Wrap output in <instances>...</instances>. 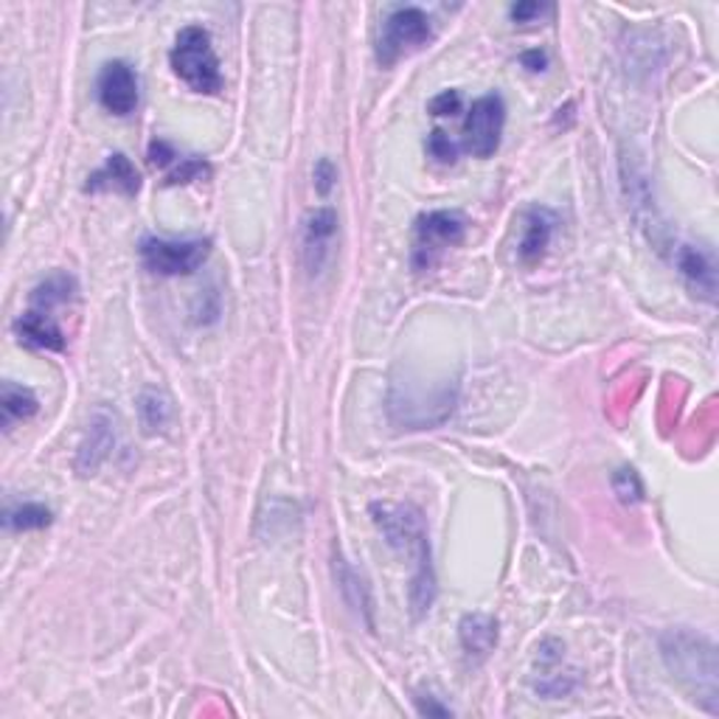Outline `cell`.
<instances>
[{
    "label": "cell",
    "instance_id": "obj_1",
    "mask_svg": "<svg viewBox=\"0 0 719 719\" xmlns=\"http://www.w3.org/2000/svg\"><path fill=\"white\" fill-rule=\"evenodd\" d=\"M372 517L388 546L413 559L411 607L416 616H424L436 598V571H433L431 537L424 528L422 512L408 503H372Z\"/></svg>",
    "mask_w": 719,
    "mask_h": 719
},
{
    "label": "cell",
    "instance_id": "obj_2",
    "mask_svg": "<svg viewBox=\"0 0 719 719\" xmlns=\"http://www.w3.org/2000/svg\"><path fill=\"white\" fill-rule=\"evenodd\" d=\"M663 658L666 666L681 683L697 694L694 700L703 703L711 714H717V652L714 643L692 632H672L663 641Z\"/></svg>",
    "mask_w": 719,
    "mask_h": 719
},
{
    "label": "cell",
    "instance_id": "obj_3",
    "mask_svg": "<svg viewBox=\"0 0 719 719\" xmlns=\"http://www.w3.org/2000/svg\"><path fill=\"white\" fill-rule=\"evenodd\" d=\"M169 59H172V68L180 77V82H186L194 93L214 96V93L222 90V73H219L212 34L203 26L183 28L178 39H174Z\"/></svg>",
    "mask_w": 719,
    "mask_h": 719
},
{
    "label": "cell",
    "instance_id": "obj_4",
    "mask_svg": "<svg viewBox=\"0 0 719 719\" xmlns=\"http://www.w3.org/2000/svg\"><path fill=\"white\" fill-rule=\"evenodd\" d=\"M431 37V18H427L422 9H397V12L388 14V20L383 23V34H379L377 43V59L383 65L399 62L402 57H408V54L419 52L422 45H427Z\"/></svg>",
    "mask_w": 719,
    "mask_h": 719
},
{
    "label": "cell",
    "instance_id": "obj_5",
    "mask_svg": "<svg viewBox=\"0 0 719 719\" xmlns=\"http://www.w3.org/2000/svg\"><path fill=\"white\" fill-rule=\"evenodd\" d=\"M212 253L208 239H158L147 237L141 242V262L149 273L158 276H192L199 264L206 262Z\"/></svg>",
    "mask_w": 719,
    "mask_h": 719
},
{
    "label": "cell",
    "instance_id": "obj_6",
    "mask_svg": "<svg viewBox=\"0 0 719 719\" xmlns=\"http://www.w3.org/2000/svg\"><path fill=\"white\" fill-rule=\"evenodd\" d=\"M464 233H467V219L458 212L422 214L413 231V267L431 270L447 248L461 242Z\"/></svg>",
    "mask_w": 719,
    "mask_h": 719
},
{
    "label": "cell",
    "instance_id": "obj_7",
    "mask_svg": "<svg viewBox=\"0 0 719 719\" xmlns=\"http://www.w3.org/2000/svg\"><path fill=\"white\" fill-rule=\"evenodd\" d=\"M503 124H506V104L501 93H487L476 99L464 122V149L472 158H492L501 147Z\"/></svg>",
    "mask_w": 719,
    "mask_h": 719
},
{
    "label": "cell",
    "instance_id": "obj_8",
    "mask_svg": "<svg viewBox=\"0 0 719 719\" xmlns=\"http://www.w3.org/2000/svg\"><path fill=\"white\" fill-rule=\"evenodd\" d=\"M99 102L113 116H129L138 107V73L124 59H113L102 68L96 82Z\"/></svg>",
    "mask_w": 719,
    "mask_h": 719
},
{
    "label": "cell",
    "instance_id": "obj_9",
    "mask_svg": "<svg viewBox=\"0 0 719 719\" xmlns=\"http://www.w3.org/2000/svg\"><path fill=\"white\" fill-rule=\"evenodd\" d=\"M149 163L163 172V183L169 186H183V183H194L212 174L206 158L199 155H183L169 141H152L149 144Z\"/></svg>",
    "mask_w": 719,
    "mask_h": 719
},
{
    "label": "cell",
    "instance_id": "obj_10",
    "mask_svg": "<svg viewBox=\"0 0 719 719\" xmlns=\"http://www.w3.org/2000/svg\"><path fill=\"white\" fill-rule=\"evenodd\" d=\"M674 267L681 270V276L694 289V296L714 301V293H717V264H714L711 251H706L700 244H677Z\"/></svg>",
    "mask_w": 719,
    "mask_h": 719
},
{
    "label": "cell",
    "instance_id": "obj_11",
    "mask_svg": "<svg viewBox=\"0 0 719 719\" xmlns=\"http://www.w3.org/2000/svg\"><path fill=\"white\" fill-rule=\"evenodd\" d=\"M141 189V174L138 169L133 167L124 152L110 155L107 163H104L99 172H93L84 183V192L99 194V192H116V194H127V197H135Z\"/></svg>",
    "mask_w": 719,
    "mask_h": 719
},
{
    "label": "cell",
    "instance_id": "obj_12",
    "mask_svg": "<svg viewBox=\"0 0 719 719\" xmlns=\"http://www.w3.org/2000/svg\"><path fill=\"white\" fill-rule=\"evenodd\" d=\"M14 334L18 341L28 349H45V352H62L65 349V332L57 327L52 312L43 309H28L14 321Z\"/></svg>",
    "mask_w": 719,
    "mask_h": 719
},
{
    "label": "cell",
    "instance_id": "obj_13",
    "mask_svg": "<svg viewBox=\"0 0 719 719\" xmlns=\"http://www.w3.org/2000/svg\"><path fill=\"white\" fill-rule=\"evenodd\" d=\"M334 233H338V214L332 208H318L304 222V253H307V264L312 273L327 262Z\"/></svg>",
    "mask_w": 719,
    "mask_h": 719
},
{
    "label": "cell",
    "instance_id": "obj_14",
    "mask_svg": "<svg viewBox=\"0 0 719 719\" xmlns=\"http://www.w3.org/2000/svg\"><path fill=\"white\" fill-rule=\"evenodd\" d=\"M553 225H557V219H553V214L543 206H534L523 214V237H521V248H517L523 264L543 262L548 244H551Z\"/></svg>",
    "mask_w": 719,
    "mask_h": 719
},
{
    "label": "cell",
    "instance_id": "obj_15",
    "mask_svg": "<svg viewBox=\"0 0 719 719\" xmlns=\"http://www.w3.org/2000/svg\"><path fill=\"white\" fill-rule=\"evenodd\" d=\"M458 638L467 655L487 658L498 643V621L487 613H469L458 624Z\"/></svg>",
    "mask_w": 719,
    "mask_h": 719
},
{
    "label": "cell",
    "instance_id": "obj_16",
    "mask_svg": "<svg viewBox=\"0 0 719 719\" xmlns=\"http://www.w3.org/2000/svg\"><path fill=\"white\" fill-rule=\"evenodd\" d=\"M113 442H116V436H113V422H110L104 413H99V416L90 422L88 436H84L82 449H79V472H82V476L96 472L99 464H102L104 456L113 449Z\"/></svg>",
    "mask_w": 719,
    "mask_h": 719
},
{
    "label": "cell",
    "instance_id": "obj_17",
    "mask_svg": "<svg viewBox=\"0 0 719 719\" xmlns=\"http://www.w3.org/2000/svg\"><path fill=\"white\" fill-rule=\"evenodd\" d=\"M0 411H3V427L12 431V424L28 422L34 413L39 411V402L28 388L14 386V383H3V393H0Z\"/></svg>",
    "mask_w": 719,
    "mask_h": 719
},
{
    "label": "cell",
    "instance_id": "obj_18",
    "mask_svg": "<svg viewBox=\"0 0 719 719\" xmlns=\"http://www.w3.org/2000/svg\"><path fill=\"white\" fill-rule=\"evenodd\" d=\"M334 573H338V584H341V591H343V596H346V602L352 604L354 610L366 616L368 627H374V621H372V596H368L366 582L357 577V571H354V568L349 566L343 557H334Z\"/></svg>",
    "mask_w": 719,
    "mask_h": 719
},
{
    "label": "cell",
    "instance_id": "obj_19",
    "mask_svg": "<svg viewBox=\"0 0 719 719\" xmlns=\"http://www.w3.org/2000/svg\"><path fill=\"white\" fill-rule=\"evenodd\" d=\"M77 296V282L68 273H54L52 278H45L37 289L32 293V307L52 312L54 307H62Z\"/></svg>",
    "mask_w": 719,
    "mask_h": 719
},
{
    "label": "cell",
    "instance_id": "obj_20",
    "mask_svg": "<svg viewBox=\"0 0 719 719\" xmlns=\"http://www.w3.org/2000/svg\"><path fill=\"white\" fill-rule=\"evenodd\" d=\"M7 528L12 532H34V528L52 526V509L43 503H20L7 512Z\"/></svg>",
    "mask_w": 719,
    "mask_h": 719
},
{
    "label": "cell",
    "instance_id": "obj_21",
    "mask_svg": "<svg viewBox=\"0 0 719 719\" xmlns=\"http://www.w3.org/2000/svg\"><path fill=\"white\" fill-rule=\"evenodd\" d=\"M169 413H172V411H169L167 399L158 397V393H144V397H141V419H144V427H147L149 433L167 427Z\"/></svg>",
    "mask_w": 719,
    "mask_h": 719
},
{
    "label": "cell",
    "instance_id": "obj_22",
    "mask_svg": "<svg viewBox=\"0 0 719 719\" xmlns=\"http://www.w3.org/2000/svg\"><path fill=\"white\" fill-rule=\"evenodd\" d=\"M613 489H616L618 501L621 503H638L643 501V483L638 478L636 469H618L616 476H613Z\"/></svg>",
    "mask_w": 719,
    "mask_h": 719
},
{
    "label": "cell",
    "instance_id": "obj_23",
    "mask_svg": "<svg viewBox=\"0 0 719 719\" xmlns=\"http://www.w3.org/2000/svg\"><path fill=\"white\" fill-rule=\"evenodd\" d=\"M427 152H431V158H436L438 163H456L458 158V147L449 141V135L444 133V129H433V133L427 135Z\"/></svg>",
    "mask_w": 719,
    "mask_h": 719
},
{
    "label": "cell",
    "instance_id": "obj_24",
    "mask_svg": "<svg viewBox=\"0 0 719 719\" xmlns=\"http://www.w3.org/2000/svg\"><path fill=\"white\" fill-rule=\"evenodd\" d=\"M427 110H431V116L438 118L458 116V113H461V93H458V90H444L436 99H431Z\"/></svg>",
    "mask_w": 719,
    "mask_h": 719
},
{
    "label": "cell",
    "instance_id": "obj_25",
    "mask_svg": "<svg viewBox=\"0 0 719 719\" xmlns=\"http://www.w3.org/2000/svg\"><path fill=\"white\" fill-rule=\"evenodd\" d=\"M334 180H338V169H334V163L329 161V158L318 161V167H315V186H318V192L329 194V189L334 186Z\"/></svg>",
    "mask_w": 719,
    "mask_h": 719
},
{
    "label": "cell",
    "instance_id": "obj_26",
    "mask_svg": "<svg viewBox=\"0 0 719 719\" xmlns=\"http://www.w3.org/2000/svg\"><path fill=\"white\" fill-rule=\"evenodd\" d=\"M548 12H551V7H543V3H517L512 9V20L514 23H534V20Z\"/></svg>",
    "mask_w": 719,
    "mask_h": 719
},
{
    "label": "cell",
    "instance_id": "obj_27",
    "mask_svg": "<svg viewBox=\"0 0 719 719\" xmlns=\"http://www.w3.org/2000/svg\"><path fill=\"white\" fill-rule=\"evenodd\" d=\"M419 714H436V717H447L449 714V708H444V706H436V703L433 700H427V703H419Z\"/></svg>",
    "mask_w": 719,
    "mask_h": 719
},
{
    "label": "cell",
    "instance_id": "obj_28",
    "mask_svg": "<svg viewBox=\"0 0 719 719\" xmlns=\"http://www.w3.org/2000/svg\"><path fill=\"white\" fill-rule=\"evenodd\" d=\"M523 62L532 65V71H543V68H546V54H539V52L526 54V57H523Z\"/></svg>",
    "mask_w": 719,
    "mask_h": 719
}]
</instances>
